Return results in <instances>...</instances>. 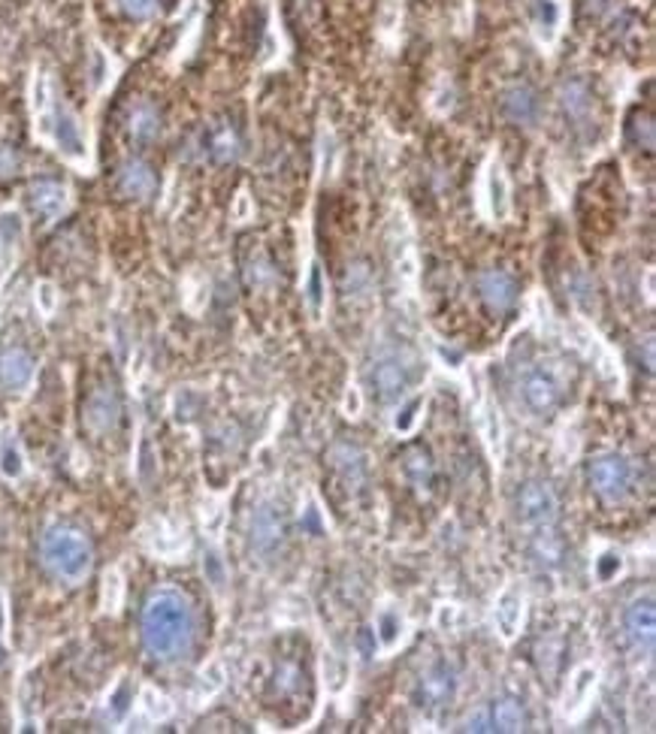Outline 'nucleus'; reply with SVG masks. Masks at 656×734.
Masks as SVG:
<instances>
[{
  "mask_svg": "<svg viewBox=\"0 0 656 734\" xmlns=\"http://www.w3.org/2000/svg\"><path fill=\"white\" fill-rule=\"evenodd\" d=\"M194 638V611L176 590L152 592L143 607V644L158 659H179Z\"/></svg>",
  "mask_w": 656,
  "mask_h": 734,
  "instance_id": "obj_1",
  "label": "nucleus"
},
{
  "mask_svg": "<svg viewBox=\"0 0 656 734\" xmlns=\"http://www.w3.org/2000/svg\"><path fill=\"white\" fill-rule=\"evenodd\" d=\"M40 553H43L46 568H49L54 577H61V581L76 583L91 572V559H94L91 544L88 538L76 532V529H67V526L49 529V532L43 535Z\"/></svg>",
  "mask_w": 656,
  "mask_h": 734,
  "instance_id": "obj_2",
  "label": "nucleus"
},
{
  "mask_svg": "<svg viewBox=\"0 0 656 734\" xmlns=\"http://www.w3.org/2000/svg\"><path fill=\"white\" fill-rule=\"evenodd\" d=\"M37 121H40V134L49 136L54 143V148H58L64 158H70V161L88 158V143H85L82 124L73 112H70V109L58 106L52 100V106L46 109L43 115H37Z\"/></svg>",
  "mask_w": 656,
  "mask_h": 734,
  "instance_id": "obj_3",
  "label": "nucleus"
},
{
  "mask_svg": "<svg viewBox=\"0 0 656 734\" xmlns=\"http://www.w3.org/2000/svg\"><path fill=\"white\" fill-rule=\"evenodd\" d=\"M514 511L523 526L529 529H553L560 520V499L551 483L544 481H527L514 496Z\"/></svg>",
  "mask_w": 656,
  "mask_h": 734,
  "instance_id": "obj_4",
  "label": "nucleus"
},
{
  "mask_svg": "<svg viewBox=\"0 0 656 734\" xmlns=\"http://www.w3.org/2000/svg\"><path fill=\"white\" fill-rule=\"evenodd\" d=\"M587 481L599 499H605V502H623L632 490V466L623 457L605 454L590 463Z\"/></svg>",
  "mask_w": 656,
  "mask_h": 734,
  "instance_id": "obj_5",
  "label": "nucleus"
},
{
  "mask_svg": "<svg viewBox=\"0 0 656 734\" xmlns=\"http://www.w3.org/2000/svg\"><path fill=\"white\" fill-rule=\"evenodd\" d=\"M457 695V668L451 662H436L420 674V683L415 689L418 707L424 710H442L454 701Z\"/></svg>",
  "mask_w": 656,
  "mask_h": 734,
  "instance_id": "obj_6",
  "label": "nucleus"
},
{
  "mask_svg": "<svg viewBox=\"0 0 656 734\" xmlns=\"http://www.w3.org/2000/svg\"><path fill=\"white\" fill-rule=\"evenodd\" d=\"M370 381L381 402H396L403 400L405 390H409L411 375H409V366H403L400 357H381V360L372 366Z\"/></svg>",
  "mask_w": 656,
  "mask_h": 734,
  "instance_id": "obj_7",
  "label": "nucleus"
},
{
  "mask_svg": "<svg viewBox=\"0 0 656 734\" xmlns=\"http://www.w3.org/2000/svg\"><path fill=\"white\" fill-rule=\"evenodd\" d=\"M623 629H627L629 641L638 647V650H653V638H656V611H653V596L635 598L623 614Z\"/></svg>",
  "mask_w": 656,
  "mask_h": 734,
  "instance_id": "obj_8",
  "label": "nucleus"
},
{
  "mask_svg": "<svg viewBox=\"0 0 656 734\" xmlns=\"http://www.w3.org/2000/svg\"><path fill=\"white\" fill-rule=\"evenodd\" d=\"M520 396H523V402H527V408H529V411H536V414H551V411L560 405V384L551 378L548 372L533 369V372L523 375V381H520Z\"/></svg>",
  "mask_w": 656,
  "mask_h": 734,
  "instance_id": "obj_9",
  "label": "nucleus"
},
{
  "mask_svg": "<svg viewBox=\"0 0 656 734\" xmlns=\"http://www.w3.org/2000/svg\"><path fill=\"white\" fill-rule=\"evenodd\" d=\"M478 293H481V300L487 302L490 311L505 315V311L518 302V281L502 269H487L478 276Z\"/></svg>",
  "mask_w": 656,
  "mask_h": 734,
  "instance_id": "obj_10",
  "label": "nucleus"
},
{
  "mask_svg": "<svg viewBox=\"0 0 656 734\" xmlns=\"http://www.w3.org/2000/svg\"><path fill=\"white\" fill-rule=\"evenodd\" d=\"M285 541V517L276 505H261L252 517V544L254 550L272 553Z\"/></svg>",
  "mask_w": 656,
  "mask_h": 734,
  "instance_id": "obj_11",
  "label": "nucleus"
},
{
  "mask_svg": "<svg viewBox=\"0 0 656 734\" xmlns=\"http://www.w3.org/2000/svg\"><path fill=\"white\" fill-rule=\"evenodd\" d=\"M119 414H121V405L115 390L97 387L91 393L88 405H85V424H88L91 433H109V429H115V424H119Z\"/></svg>",
  "mask_w": 656,
  "mask_h": 734,
  "instance_id": "obj_12",
  "label": "nucleus"
},
{
  "mask_svg": "<svg viewBox=\"0 0 656 734\" xmlns=\"http://www.w3.org/2000/svg\"><path fill=\"white\" fill-rule=\"evenodd\" d=\"M34 381V357L21 348L0 351V384L6 390H25Z\"/></svg>",
  "mask_w": 656,
  "mask_h": 734,
  "instance_id": "obj_13",
  "label": "nucleus"
},
{
  "mask_svg": "<svg viewBox=\"0 0 656 734\" xmlns=\"http://www.w3.org/2000/svg\"><path fill=\"white\" fill-rule=\"evenodd\" d=\"M28 200H30V209H34L37 215L46 218V221H54V218H61L67 212V187L58 185V182H37L30 185L28 191Z\"/></svg>",
  "mask_w": 656,
  "mask_h": 734,
  "instance_id": "obj_14",
  "label": "nucleus"
},
{
  "mask_svg": "<svg viewBox=\"0 0 656 734\" xmlns=\"http://www.w3.org/2000/svg\"><path fill=\"white\" fill-rule=\"evenodd\" d=\"M330 466L348 490L351 487L357 490L366 481V459L361 454V448H354V444H336L330 450Z\"/></svg>",
  "mask_w": 656,
  "mask_h": 734,
  "instance_id": "obj_15",
  "label": "nucleus"
},
{
  "mask_svg": "<svg viewBox=\"0 0 656 734\" xmlns=\"http://www.w3.org/2000/svg\"><path fill=\"white\" fill-rule=\"evenodd\" d=\"M154 187H158V178H154L152 167L143 161H128L121 163L119 169V191L124 197H134V200H145L154 194Z\"/></svg>",
  "mask_w": 656,
  "mask_h": 734,
  "instance_id": "obj_16",
  "label": "nucleus"
},
{
  "mask_svg": "<svg viewBox=\"0 0 656 734\" xmlns=\"http://www.w3.org/2000/svg\"><path fill=\"white\" fill-rule=\"evenodd\" d=\"M303 680H306V671L300 668V662L294 659H281L276 671H272V680H270V692L272 698H296V695L303 692Z\"/></svg>",
  "mask_w": 656,
  "mask_h": 734,
  "instance_id": "obj_17",
  "label": "nucleus"
},
{
  "mask_svg": "<svg viewBox=\"0 0 656 734\" xmlns=\"http://www.w3.org/2000/svg\"><path fill=\"white\" fill-rule=\"evenodd\" d=\"M496 629L502 638H514L523 623V596L514 587H509L496 598Z\"/></svg>",
  "mask_w": 656,
  "mask_h": 734,
  "instance_id": "obj_18",
  "label": "nucleus"
},
{
  "mask_svg": "<svg viewBox=\"0 0 656 734\" xmlns=\"http://www.w3.org/2000/svg\"><path fill=\"white\" fill-rule=\"evenodd\" d=\"M502 109L511 121L518 124H533L538 119V97L527 85H514L502 94Z\"/></svg>",
  "mask_w": 656,
  "mask_h": 734,
  "instance_id": "obj_19",
  "label": "nucleus"
},
{
  "mask_svg": "<svg viewBox=\"0 0 656 734\" xmlns=\"http://www.w3.org/2000/svg\"><path fill=\"white\" fill-rule=\"evenodd\" d=\"M560 106L566 109L569 119L587 121L590 112H593V94H590V88L584 82L572 79V82H566L560 88Z\"/></svg>",
  "mask_w": 656,
  "mask_h": 734,
  "instance_id": "obj_20",
  "label": "nucleus"
},
{
  "mask_svg": "<svg viewBox=\"0 0 656 734\" xmlns=\"http://www.w3.org/2000/svg\"><path fill=\"white\" fill-rule=\"evenodd\" d=\"M21 236H25V224H21L19 212H0V269L6 272V267L12 263L15 248H19Z\"/></svg>",
  "mask_w": 656,
  "mask_h": 734,
  "instance_id": "obj_21",
  "label": "nucleus"
},
{
  "mask_svg": "<svg viewBox=\"0 0 656 734\" xmlns=\"http://www.w3.org/2000/svg\"><path fill=\"white\" fill-rule=\"evenodd\" d=\"M490 729L494 731H523L527 729V710L520 701L502 698L490 710Z\"/></svg>",
  "mask_w": 656,
  "mask_h": 734,
  "instance_id": "obj_22",
  "label": "nucleus"
},
{
  "mask_svg": "<svg viewBox=\"0 0 656 734\" xmlns=\"http://www.w3.org/2000/svg\"><path fill=\"white\" fill-rule=\"evenodd\" d=\"M128 130L137 143H152L161 134V115L152 103H139L128 119Z\"/></svg>",
  "mask_w": 656,
  "mask_h": 734,
  "instance_id": "obj_23",
  "label": "nucleus"
},
{
  "mask_svg": "<svg viewBox=\"0 0 656 734\" xmlns=\"http://www.w3.org/2000/svg\"><path fill=\"white\" fill-rule=\"evenodd\" d=\"M487 206L496 221H505V218H509V182H505L499 163H490V169H487Z\"/></svg>",
  "mask_w": 656,
  "mask_h": 734,
  "instance_id": "obj_24",
  "label": "nucleus"
},
{
  "mask_svg": "<svg viewBox=\"0 0 656 734\" xmlns=\"http://www.w3.org/2000/svg\"><path fill=\"white\" fill-rule=\"evenodd\" d=\"M403 472L418 490H424L429 487V481H433V459H429L424 448H409L403 454Z\"/></svg>",
  "mask_w": 656,
  "mask_h": 734,
  "instance_id": "obj_25",
  "label": "nucleus"
},
{
  "mask_svg": "<svg viewBox=\"0 0 656 734\" xmlns=\"http://www.w3.org/2000/svg\"><path fill=\"white\" fill-rule=\"evenodd\" d=\"M596 668L584 665L575 671L572 677V686H569V695H566V713H577L584 705H587V698L593 695V686H596Z\"/></svg>",
  "mask_w": 656,
  "mask_h": 734,
  "instance_id": "obj_26",
  "label": "nucleus"
},
{
  "mask_svg": "<svg viewBox=\"0 0 656 734\" xmlns=\"http://www.w3.org/2000/svg\"><path fill=\"white\" fill-rule=\"evenodd\" d=\"M533 25L538 40L551 43L560 28V4L557 0H536L533 4Z\"/></svg>",
  "mask_w": 656,
  "mask_h": 734,
  "instance_id": "obj_27",
  "label": "nucleus"
},
{
  "mask_svg": "<svg viewBox=\"0 0 656 734\" xmlns=\"http://www.w3.org/2000/svg\"><path fill=\"white\" fill-rule=\"evenodd\" d=\"M21 472H25V457H21L15 435L6 429V433H0V474L4 478H21Z\"/></svg>",
  "mask_w": 656,
  "mask_h": 734,
  "instance_id": "obj_28",
  "label": "nucleus"
},
{
  "mask_svg": "<svg viewBox=\"0 0 656 734\" xmlns=\"http://www.w3.org/2000/svg\"><path fill=\"white\" fill-rule=\"evenodd\" d=\"M209 154L218 161V163H230L237 161L239 154V136L237 130L228 128V124H221V128L212 130V139H209Z\"/></svg>",
  "mask_w": 656,
  "mask_h": 734,
  "instance_id": "obj_29",
  "label": "nucleus"
},
{
  "mask_svg": "<svg viewBox=\"0 0 656 734\" xmlns=\"http://www.w3.org/2000/svg\"><path fill=\"white\" fill-rule=\"evenodd\" d=\"M403 629H405V623H403L400 611L385 607V611L378 614V641L385 650H394V647L403 641Z\"/></svg>",
  "mask_w": 656,
  "mask_h": 734,
  "instance_id": "obj_30",
  "label": "nucleus"
},
{
  "mask_svg": "<svg viewBox=\"0 0 656 734\" xmlns=\"http://www.w3.org/2000/svg\"><path fill=\"white\" fill-rule=\"evenodd\" d=\"M306 302H309L311 318H321L324 302H327V285H324L321 263H311V269H309V281H306Z\"/></svg>",
  "mask_w": 656,
  "mask_h": 734,
  "instance_id": "obj_31",
  "label": "nucleus"
},
{
  "mask_svg": "<svg viewBox=\"0 0 656 734\" xmlns=\"http://www.w3.org/2000/svg\"><path fill=\"white\" fill-rule=\"evenodd\" d=\"M124 601V577L121 572H106L104 577V587H100V607H104L106 614H115L121 607Z\"/></svg>",
  "mask_w": 656,
  "mask_h": 734,
  "instance_id": "obj_32",
  "label": "nucleus"
},
{
  "mask_svg": "<svg viewBox=\"0 0 656 734\" xmlns=\"http://www.w3.org/2000/svg\"><path fill=\"white\" fill-rule=\"evenodd\" d=\"M533 557L538 562H548V565H553V562H560V557H562V541L551 532V529H536Z\"/></svg>",
  "mask_w": 656,
  "mask_h": 734,
  "instance_id": "obj_33",
  "label": "nucleus"
},
{
  "mask_svg": "<svg viewBox=\"0 0 656 734\" xmlns=\"http://www.w3.org/2000/svg\"><path fill=\"white\" fill-rule=\"evenodd\" d=\"M481 429H484V439H487L490 450L499 454V450H502V424H499V411L494 408V405H484Z\"/></svg>",
  "mask_w": 656,
  "mask_h": 734,
  "instance_id": "obj_34",
  "label": "nucleus"
},
{
  "mask_svg": "<svg viewBox=\"0 0 656 734\" xmlns=\"http://www.w3.org/2000/svg\"><path fill=\"white\" fill-rule=\"evenodd\" d=\"M224 686V668L218 665V662H209L206 668H203L200 674V683H197V698H212V695Z\"/></svg>",
  "mask_w": 656,
  "mask_h": 734,
  "instance_id": "obj_35",
  "label": "nucleus"
},
{
  "mask_svg": "<svg viewBox=\"0 0 656 734\" xmlns=\"http://www.w3.org/2000/svg\"><path fill=\"white\" fill-rule=\"evenodd\" d=\"M52 85L46 79L43 73L34 76V85H30V109H34V115H43L46 109L52 106Z\"/></svg>",
  "mask_w": 656,
  "mask_h": 734,
  "instance_id": "obj_36",
  "label": "nucleus"
},
{
  "mask_svg": "<svg viewBox=\"0 0 656 734\" xmlns=\"http://www.w3.org/2000/svg\"><path fill=\"white\" fill-rule=\"evenodd\" d=\"M143 710L152 720H167L173 713V705H170L167 695H161L158 689H145L143 692Z\"/></svg>",
  "mask_w": 656,
  "mask_h": 734,
  "instance_id": "obj_37",
  "label": "nucleus"
},
{
  "mask_svg": "<svg viewBox=\"0 0 656 734\" xmlns=\"http://www.w3.org/2000/svg\"><path fill=\"white\" fill-rule=\"evenodd\" d=\"M272 276H276V272H272V263L263 254H257L245 269V278H248V285L252 287H267L272 281Z\"/></svg>",
  "mask_w": 656,
  "mask_h": 734,
  "instance_id": "obj_38",
  "label": "nucleus"
},
{
  "mask_svg": "<svg viewBox=\"0 0 656 734\" xmlns=\"http://www.w3.org/2000/svg\"><path fill=\"white\" fill-rule=\"evenodd\" d=\"M128 705H130V683H128V677L115 686V692L109 695V716L112 720H121L124 713H128Z\"/></svg>",
  "mask_w": 656,
  "mask_h": 734,
  "instance_id": "obj_39",
  "label": "nucleus"
},
{
  "mask_svg": "<svg viewBox=\"0 0 656 734\" xmlns=\"http://www.w3.org/2000/svg\"><path fill=\"white\" fill-rule=\"evenodd\" d=\"M37 309H40L46 318L58 309V293H54L52 281H40V285H37Z\"/></svg>",
  "mask_w": 656,
  "mask_h": 734,
  "instance_id": "obj_40",
  "label": "nucleus"
},
{
  "mask_svg": "<svg viewBox=\"0 0 656 734\" xmlns=\"http://www.w3.org/2000/svg\"><path fill=\"white\" fill-rule=\"evenodd\" d=\"M420 408H424V400H420V396H415V400H411L400 414H396L394 426L400 429V433H409V429L415 426V420H418V411H420Z\"/></svg>",
  "mask_w": 656,
  "mask_h": 734,
  "instance_id": "obj_41",
  "label": "nucleus"
},
{
  "mask_svg": "<svg viewBox=\"0 0 656 734\" xmlns=\"http://www.w3.org/2000/svg\"><path fill=\"white\" fill-rule=\"evenodd\" d=\"M121 10L128 15H134V19H152L154 12H158V0H119Z\"/></svg>",
  "mask_w": 656,
  "mask_h": 734,
  "instance_id": "obj_42",
  "label": "nucleus"
},
{
  "mask_svg": "<svg viewBox=\"0 0 656 734\" xmlns=\"http://www.w3.org/2000/svg\"><path fill=\"white\" fill-rule=\"evenodd\" d=\"M106 76H109L106 54L100 52V49H94V54H91V82H94V88H100V85L106 82Z\"/></svg>",
  "mask_w": 656,
  "mask_h": 734,
  "instance_id": "obj_43",
  "label": "nucleus"
},
{
  "mask_svg": "<svg viewBox=\"0 0 656 734\" xmlns=\"http://www.w3.org/2000/svg\"><path fill=\"white\" fill-rule=\"evenodd\" d=\"M596 572L602 581H611V577H617V572H620V557H617V553H602L596 562Z\"/></svg>",
  "mask_w": 656,
  "mask_h": 734,
  "instance_id": "obj_44",
  "label": "nucleus"
},
{
  "mask_svg": "<svg viewBox=\"0 0 656 734\" xmlns=\"http://www.w3.org/2000/svg\"><path fill=\"white\" fill-rule=\"evenodd\" d=\"M224 523V507L221 505H209L206 511H203V526H206L209 535H215L218 529H221Z\"/></svg>",
  "mask_w": 656,
  "mask_h": 734,
  "instance_id": "obj_45",
  "label": "nucleus"
},
{
  "mask_svg": "<svg viewBox=\"0 0 656 734\" xmlns=\"http://www.w3.org/2000/svg\"><path fill=\"white\" fill-rule=\"evenodd\" d=\"M203 568H206V574H209V581H212V587H221V583H224V565H221V559H218L215 553H209L206 562H203Z\"/></svg>",
  "mask_w": 656,
  "mask_h": 734,
  "instance_id": "obj_46",
  "label": "nucleus"
},
{
  "mask_svg": "<svg viewBox=\"0 0 656 734\" xmlns=\"http://www.w3.org/2000/svg\"><path fill=\"white\" fill-rule=\"evenodd\" d=\"M15 169H19V158H15V152L10 145H0V176L10 178Z\"/></svg>",
  "mask_w": 656,
  "mask_h": 734,
  "instance_id": "obj_47",
  "label": "nucleus"
},
{
  "mask_svg": "<svg viewBox=\"0 0 656 734\" xmlns=\"http://www.w3.org/2000/svg\"><path fill=\"white\" fill-rule=\"evenodd\" d=\"M454 623H457V607L454 605L439 607V614H436V626L444 629V631H451V629H454Z\"/></svg>",
  "mask_w": 656,
  "mask_h": 734,
  "instance_id": "obj_48",
  "label": "nucleus"
},
{
  "mask_svg": "<svg viewBox=\"0 0 656 734\" xmlns=\"http://www.w3.org/2000/svg\"><path fill=\"white\" fill-rule=\"evenodd\" d=\"M233 215H237V221H245V218L252 215V202H248V194H239V197H237V209H233Z\"/></svg>",
  "mask_w": 656,
  "mask_h": 734,
  "instance_id": "obj_49",
  "label": "nucleus"
},
{
  "mask_svg": "<svg viewBox=\"0 0 656 734\" xmlns=\"http://www.w3.org/2000/svg\"><path fill=\"white\" fill-rule=\"evenodd\" d=\"M361 405H363V402H361V393H357V390L351 387V390H348V396H345V411L351 414V417H354V414H361Z\"/></svg>",
  "mask_w": 656,
  "mask_h": 734,
  "instance_id": "obj_50",
  "label": "nucleus"
},
{
  "mask_svg": "<svg viewBox=\"0 0 656 734\" xmlns=\"http://www.w3.org/2000/svg\"><path fill=\"white\" fill-rule=\"evenodd\" d=\"M6 626V611H4V598H0V631Z\"/></svg>",
  "mask_w": 656,
  "mask_h": 734,
  "instance_id": "obj_51",
  "label": "nucleus"
}]
</instances>
